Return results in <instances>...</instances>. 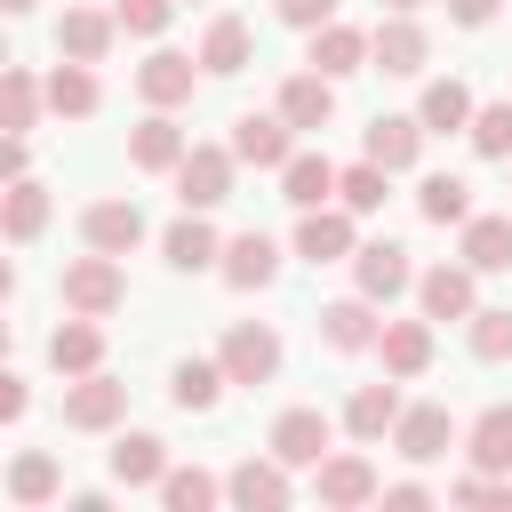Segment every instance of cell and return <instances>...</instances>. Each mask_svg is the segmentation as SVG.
Segmentation results:
<instances>
[{
	"mask_svg": "<svg viewBox=\"0 0 512 512\" xmlns=\"http://www.w3.org/2000/svg\"><path fill=\"white\" fill-rule=\"evenodd\" d=\"M320 336H328L336 352H368V344L384 336L376 296H336V304H320Z\"/></svg>",
	"mask_w": 512,
	"mask_h": 512,
	"instance_id": "cell-18",
	"label": "cell"
},
{
	"mask_svg": "<svg viewBox=\"0 0 512 512\" xmlns=\"http://www.w3.org/2000/svg\"><path fill=\"white\" fill-rule=\"evenodd\" d=\"M240 64H248V24H240V16H216V24L200 32V72L232 80Z\"/></svg>",
	"mask_w": 512,
	"mask_h": 512,
	"instance_id": "cell-33",
	"label": "cell"
},
{
	"mask_svg": "<svg viewBox=\"0 0 512 512\" xmlns=\"http://www.w3.org/2000/svg\"><path fill=\"white\" fill-rule=\"evenodd\" d=\"M32 408V392H24V376H0V424H16Z\"/></svg>",
	"mask_w": 512,
	"mask_h": 512,
	"instance_id": "cell-45",
	"label": "cell"
},
{
	"mask_svg": "<svg viewBox=\"0 0 512 512\" xmlns=\"http://www.w3.org/2000/svg\"><path fill=\"white\" fill-rule=\"evenodd\" d=\"M384 504H392V512H416V504H432V488H424V480H392Z\"/></svg>",
	"mask_w": 512,
	"mask_h": 512,
	"instance_id": "cell-46",
	"label": "cell"
},
{
	"mask_svg": "<svg viewBox=\"0 0 512 512\" xmlns=\"http://www.w3.org/2000/svg\"><path fill=\"white\" fill-rule=\"evenodd\" d=\"M216 272H224L232 288H272V280H280V248H272L264 232H240V240H224Z\"/></svg>",
	"mask_w": 512,
	"mask_h": 512,
	"instance_id": "cell-22",
	"label": "cell"
},
{
	"mask_svg": "<svg viewBox=\"0 0 512 512\" xmlns=\"http://www.w3.org/2000/svg\"><path fill=\"white\" fill-rule=\"evenodd\" d=\"M120 416H128V384H112L104 368L72 376V392H64V424L72 432H112Z\"/></svg>",
	"mask_w": 512,
	"mask_h": 512,
	"instance_id": "cell-5",
	"label": "cell"
},
{
	"mask_svg": "<svg viewBox=\"0 0 512 512\" xmlns=\"http://www.w3.org/2000/svg\"><path fill=\"white\" fill-rule=\"evenodd\" d=\"M352 280H360V296L392 304L416 272H408V248H400V240H368V248H352Z\"/></svg>",
	"mask_w": 512,
	"mask_h": 512,
	"instance_id": "cell-13",
	"label": "cell"
},
{
	"mask_svg": "<svg viewBox=\"0 0 512 512\" xmlns=\"http://www.w3.org/2000/svg\"><path fill=\"white\" fill-rule=\"evenodd\" d=\"M120 296H128V280H120V256L88 248V256H72V264H64V312H88V320H104V312H120Z\"/></svg>",
	"mask_w": 512,
	"mask_h": 512,
	"instance_id": "cell-1",
	"label": "cell"
},
{
	"mask_svg": "<svg viewBox=\"0 0 512 512\" xmlns=\"http://www.w3.org/2000/svg\"><path fill=\"white\" fill-rule=\"evenodd\" d=\"M448 440H456V416H448L440 400H416V408H400V424H392V448H400L408 464L448 456Z\"/></svg>",
	"mask_w": 512,
	"mask_h": 512,
	"instance_id": "cell-8",
	"label": "cell"
},
{
	"mask_svg": "<svg viewBox=\"0 0 512 512\" xmlns=\"http://www.w3.org/2000/svg\"><path fill=\"white\" fill-rule=\"evenodd\" d=\"M464 456L480 472H512V408H480L472 432H464Z\"/></svg>",
	"mask_w": 512,
	"mask_h": 512,
	"instance_id": "cell-31",
	"label": "cell"
},
{
	"mask_svg": "<svg viewBox=\"0 0 512 512\" xmlns=\"http://www.w3.org/2000/svg\"><path fill=\"white\" fill-rule=\"evenodd\" d=\"M336 184H344V168H328V152H296V160L280 168V200H288V208H328Z\"/></svg>",
	"mask_w": 512,
	"mask_h": 512,
	"instance_id": "cell-20",
	"label": "cell"
},
{
	"mask_svg": "<svg viewBox=\"0 0 512 512\" xmlns=\"http://www.w3.org/2000/svg\"><path fill=\"white\" fill-rule=\"evenodd\" d=\"M232 152H240V168H288L296 160V128L280 112H240L232 120Z\"/></svg>",
	"mask_w": 512,
	"mask_h": 512,
	"instance_id": "cell-7",
	"label": "cell"
},
{
	"mask_svg": "<svg viewBox=\"0 0 512 512\" xmlns=\"http://www.w3.org/2000/svg\"><path fill=\"white\" fill-rule=\"evenodd\" d=\"M464 344H472V360H512V312L480 304V312L464 320Z\"/></svg>",
	"mask_w": 512,
	"mask_h": 512,
	"instance_id": "cell-40",
	"label": "cell"
},
{
	"mask_svg": "<svg viewBox=\"0 0 512 512\" xmlns=\"http://www.w3.org/2000/svg\"><path fill=\"white\" fill-rule=\"evenodd\" d=\"M424 56H432V40H424V24H416V16H384V24L368 32V64H376V72H392V80H416V72H424Z\"/></svg>",
	"mask_w": 512,
	"mask_h": 512,
	"instance_id": "cell-6",
	"label": "cell"
},
{
	"mask_svg": "<svg viewBox=\"0 0 512 512\" xmlns=\"http://www.w3.org/2000/svg\"><path fill=\"white\" fill-rule=\"evenodd\" d=\"M424 136H432L424 120H408V112H376V120H368V160L400 176V168H416V152H424Z\"/></svg>",
	"mask_w": 512,
	"mask_h": 512,
	"instance_id": "cell-17",
	"label": "cell"
},
{
	"mask_svg": "<svg viewBox=\"0 0 512 512\" xmlns=\"http://www.w3.org/2000/svg\"><path fill=\"white\" fill-rule=\"evenodd\" d=\"M0 224H8V240H16V248H24V240H40V224H48V192H40L32 176H16V184H8Z\"/></svg>",
	"mask_w": 512,
	"mask_h": 512,
	"instance_id": "cell-37",
	"label": "cell"
},
{
	"mask_svg": "<svg viewBox=\"0 0 512 512\" xmlns=\"http://www.w3.org/2000/svg\"><path fill=\"white\" fill-rule=\"evenodd\" d=\"M192 144H184V128L168 120V112H152V120H136L128 128V160L136 168H152V176H176V160H184Z\"/></svg>",
	"mask_w": 512,
	"mask_h": 512,
	"instance_id": "cell-19",
	"label": "cell"
},
{
	"mask_svg": "<svg viewBox=\"0 0 512 512\" xmlns=\"http://www.w3.org/2000/svg\"><path fill=\"white\" fill-rule=\"evenodd\" d=\"M400 408H408L400 384H360V392L344 400V432H352V440H384V432L400 424Z\"/></svg>",
	"mask_w": 512,
	"mask_h": 512,
	"instance_id": "cell-24",
	"label": "cell"
},
{
	"mask_svg": "<svg viewBox=\"0 0 512 512\" xmlns=\"http://www.w3.org/2000/svg\"><path fill=\"white\" fill-rule=\"evenodd\" d=\"M384 176H392V168H376V160H360V168H344V184H336V200H344L352 216H376V208H384Z\"/></svg>",
	"mask_w": 512,
	"mask_h": 512,
	"instance_id": "cell-42",
	"label": "cell"
},
{
	"mask_svg": "<svg viewBox=\"0 0 512 512\" xmlns=\"http://www.w3.org/2000/svg\"><path fill=\"white\" fill-rule=\"evenodd\" d=\"M232 168H240L232 144H192V152L176 160V200H184V208H216V200H232Z\"/></svg>",
	"mask_w": 512,
	"mask_h": 512,
	"instance_id": "cell-2",
	"label": "cell"
},
{
	"mask_svg": "<svg viewBox=\"0 0 512 512\" xmlns=\"http://www.w3.org/2000/svg\"><path fill=\"white\" fill-rule=\"evenodd\" d=\"M40 104H48V88H40L24 64H8V80H0V128H8V136H32Z\"/></svg>",
	"mask_w": 512,
	"mask_h": 512,
	"instance_id": "cell-34",
	"label": "cell"
},
{
	"mask_svg": "<svg viewBox=\"0 0 512 512\" xmlns=\"http://www.w3.org/2000/svg\"><path fill=\"white\" fill-rule=\"evenodd\" d=\"M96 96H104V88H96V72H88L80 56H64V64L48 72V112H64V120H88V112H96Z\"/></svg>",
	"mask_w": 512,
	"mask_h": 512,
	"instance_id": "cell-32",
	"label": "cell"
},
{
	"mask_svg": "<svg viewBox=\"0 0 512 512\" xmlns=\"http://www.w3.org/2000/svg\"><path fill=\"white\" fill-rule=\"evenodd\" d=\"M472 112H480V104H472V88H464V80H432V88H424V104H416V120H424L432 136L472 128Z\"/></svg>",
	"mask_w": 512,
	"mask_h": 512,
	"instance_id": "cell-35",
	"label": "cell"
},
{
	"mask_svg": "<svg viewBox=\"0 0 512 512\" xmlns=\"http://www.w3.org/2000/svg\"><path fill=\"white\" fill-rule=\"evenodd\" d=\"M360 240H352V208H304L296 224V256L304 264H344Z\"/></svg>",
	"mask_w": 512,
	"mask_h": 512,
	"instance_id": "cell-12",
	"label": "cell"
},
{
	"mask_svg": "<svg viewBox=\"0 0 512 512\" xmlns=\"http://www.w3.org/2000/svg\"><path fill=\"white\" fill-rule=\"evenodd\" d=\"M216 496H224V480L200 472V464H176V472L160 480V504H168V512H208Z\"/></svg>",
	"mask_w": 512,
	"mask_h": 512,
	"instance_id": "cell-38",
	"label": "cell"
},
{
	"mask_svg": "<svg viewBox=\"0 0 512 512\" xmlns=\"http://www.w3.org/2000/svg\"><path fill=\"white\" fill-rule=\"evenodd\" d=\"M216 360H224V376H232V384H272V376H280V336H272L264 320H232Z\"/></svg>",
	"mask_w": 512,
	"mask_h": 512,
	"instance_id": "cell-4",
	"label": "cell"
},
{
	"mask_svg": "<svg viewBox=\"0 0 512 512\" xmlns=\"http://www.w3.org/2000/svg\"><path fill=\"white\" fill-rule=\"evenodd\" d=\"M384 8H392V16H416V8H424V0H384Z\"/></svg>",
	"mask_w": 512,
	"mask_h": 512,
	"instance_id": "cell-49",
	"label": "cell"
},
{
	"mask_svg": "<svg viewBox=\"0 0 512 512\" xmlns=\"http://www.w3.org/2000/svg\"><path fill=\"white\" fill-rule=\"evenodd\" d=\"M192 80H200V56H176V48H160V56H144V64H136V96H144L152 112L184 104V96H192Z\"/></svg>",
	"mask_w": 512,
	"mask_h": 512,
	"instance_id": "cell-11",
	"label": "cell"
},
{
	"mask_svg": "<svg viewBox=\"0 0 512 512\" xmlns=\"http://www.w3.org/2000/svg\"><path fill=\"white\" fill-rule=\"evenodd\" d=\"M112 32H120V16H104V8H64V24H56V48H64V56H80V64H104Z\"/></svg>",
	"mask_w": 512,
	"mask_h": 512,
	"instance_id": "cell-25",
	"label": "cell"
},
{
	"mask_svg": "<svg viewBox=\"0 0 512 512\" xmlns=\"http://www.w3.org/2000/svg\"><path fill=\"white\" fill-rule=\"evenodd\" d=\"M448 16H456V24H464V32H480V24H488V16H496V0H448Z\"/></svg>",
	"mask_w": 512,
	"mask_h": 512,
	"instance_id": "cell-47",
	"label": "cell"
},
{
	"mask_svg": "<svg viewBox=\"0 0 512 512\" xmlns=\"http://www.w3.org/2000/svg\"><path fill=\"white\" fill-rule=\"evenodd\" d=\"M80 240L104 248V256H128V248L144 240V208H136V200H88V208H80Z\"/></svg>",
	"mask_w": 512,
	"mask_h": 512,
	"instance_id": "cell-9",
	"label": "cell"
},
{
	"mask_svg": "<svg viewBox=\"0 0 512 512\" xmlns=\"http://www.w3.org/2000/svg\"><path fill=\"white\" fill-rule=\"evenodd\" d=\"M160 256H168L176 272H208V264L224 256V240H216V224H208V208H184V224H168V240H160Z\"/></svg>",
	"mask_w": 512,
	"mask_h": 512,
	"instance_id": "cell-21",
	"label": "cell"
},
{
	"mask_svg": "<svg viewBox=\"0 0 512 512\" xmlns=\"http://www.w3.org/2000/svg\"><path fill=\"white\" fill-rule=\"evenodd\" d=\"M48 360H56V376H88V368L104 360V328H96L88 312H72V320L48 336Z\"/></svg>",
	"mask_w": 512,
	"mask_h": 512,
	"instance_id": "cell-27",
	"label": "cell"
},
{
	"mask_svg": "<svg viewBox=\"0 0 512 512\" xmlns=\"http://www.w3.org/2000/svg\"><path fill=\"white\" fill-rule=\"evenodd\" d=\"M304 64H312V72H328V80H344V72H368V32H352V24H320Z\"/></svg>",
	"mask_w": 512,
	"mask_h": 512,
	"instance_id": "cell-26",
	"label": "cell"
},
{
	"mask_svg": "<svg viewBox=\"0 0 512 512\" xmlns=\"http://www.w3.org/2000/svg\"><path fill=\"white\" fill-rule=\"evenodd\" d=\"M24 160H32V152H24V136H8V144H0V168H8V184L24 176Z\"/></svg>",
	"mask_w": 512,
	"mask_h": 512,
	"instance_id": "cell-48",
	"label": "cell"
},
{
	"mask_svg": "<svg viewBox=\"0 0 512 512\" xmlns=\"http://www.w3.org/2000/svg\"><path fill=\"white\" fill-rule=\"evenodd\" d=\"M464 136H472V152H480V160H512V104H480Z\"/></svg>",
	"mask_w": 512,
	"mask_h": 512,
	"instance_id": "cell-41",
	"label": "cell"
},
{
	"mask_svg": "<svg viewBox=\"0 0 512 512\" xmlns=\"http://www.w3.org/2000/svg\"><path fill=\"white\" fill-rule=\"evenodd\" d=\"M224 360H176V376H168V400L184 408V416H208L216 400H224Z\"/></svg>",
	"mask_w": 512,
	"mask_h": 512,
	"instance_id": "cell-28",
	"label": "cell"
},
{
	"mask_svg": "<svg viewBox=\"0 0 512 512\" xmlns=\"http://www.w3.org/2000/svg\"><path fill=\"white\" fill-rule=\"evenodd\" d=\"M8 496H16L24 512H32V504H48V496H56V456H40V448H32V456H16V464H8Z\"/></svg>",
	"mask_w": 512,
	"mask_h": 512,
	"instance_id": "cell-39",
	"label": "cell"
},
{
	"mask_svg": "<svg viewBox=\"0 0 512 512\" xmlns=\"http://www.w3.org/2000/svg\"><path fill=\"white\" fill-rule=\"evenodd\" d=\"M416 304H424V320H472V312H480L472 264H432V272L416 280Z\"/></svg>",
	"mask_w": 512,
	"mask_h": 512,
	"instance_id": "cell-14",
	"label": "cell"
},
{
	"mask_svg": "<svg viewBox=\"0 0 512 512\" xmlns=\"http://www.w3.org/2000/svg\"><path fill=\"white\" fill-rule=\"evenodd\" d=\"M280 24H296V32H320V24H336V0H280Z\"/></svg>",
	"mask_w": 512,
	"mask_h": 512,
	"instance_id": "cell-44",
	"label": "cell"
},
{
	"mask_svg": "<svg viewBox=\"0 0 512 512\" xmlns=\"http://www.w3.org/2000/svg\"><path fill=\"white\" fill-rule=\"evenodd\" d=\"M0 8H8V16H24V8H32V0H0Z\"/></svg>",
	"mask_w": 512,
	"mask_h": 512,
	"instance_id": "cell-50",
	"label": "cell"
},
{
	"mask_svg": "<svg viewBox=\"0 0 512 512\" xmlns=\"http://www.w3.org/2000/svg\"><path fill=\"white\" fill-rule=\"evenodd\" d=\"M464 264L472 272H512V216H464Z\"/></svg>",
	"mask_w": 512,
	"mask_h": 512,
	"instance_id": "cell-30",
	"label": "cell"
},
{
	"mask_svg": "<svg viewBox=\"0 0 512 512\" xmlns=\"http://www.w3.org/2000/svg\"><path fill=\"white\" fill-rule=\"evenodd\" d=\"M224 496H232L240 512H280V504H288V464H280V456H240L232 480H224Z\"/></svg>",
	"mask_w": 512,
	"mask_h": 512,
	"instance_id": "cell-10",
	"label": "cell"
},
{
	"mask_svg": "<svg viewBox=\"0 0 512 512\" xmlns=\"http://www.w3.org/2000/svg\"><path fill=\"white\" fill-rule=\"evenodd\" d=\"M328 440H336V424H328L320 408H280V416H272V432H264V448H272V456H280L288 472H304V464L320 472Z\"/></svg>",
	"mask_w": 512,
	"mask_h": 512,
	"instance_id": "cell-3",
	"label": "cell"
},
{
	"mask_svg": "<svg viewBox=\"0 0 512 512\" xmlns=\"http://www.w3.org/2000/svg\"><path fill=\"white\" fill-rule=\"evenodd\" d=\"M416 216L424 224H464L472 216V184L464 176H424L416 184Z\"/></svg>",
	"mask_w": 512,
	"mask_h": 512,
	"instance_id": "cell-36",
	"label": "cell"
},
{
	"mask_svg": "<svg viewBox=\"0 0 512 512\" xmlns=\"http://www.w3.org/2000/svg\"><path fill=\"white\" fill-rule=\"evenodd\" d=\"M112 16H120V32H136V40H160L168 16H176V0H112Z\"/></svg>",
	"mask_w": 512,
	"mask_h": 512,
	"instance_id": "cell-43",
	"label": "cell"
},
{
	"mask_svg": "<svg viewBox=\"0 0 512 512\" xmlns=\"http://www.w3.org/2000/svg\"><path fill=\"white\" fill-rule=\"evenodd\" d=\"M376 352H384V376H424L432 368V320H384Z\"/></svg>",
	"mask_w": 512,
	"mask_h": 512,
	"instance_id": "cell-23",
	"label": "cell"
},
{
	"mask_svg": "<svg viewBox=\"0 0 512 512\" xmlns=\"http://www.w3.org/2000/svg\"><path fill=\"white\" fill-rule=\"evenodd\" d=\"M280 120L288 128H328L336 120V80L328 72H288L280 80Z\"/></svg>",
	"mask_w": 512,
	"mask_h": 512,
	"instance_id": "cell-16",
	"label": "cell"
},
{
	"mask_svg": "<svg viewBox=\"0 0 512 512\" xmlns=\"http://www.w3.org/2000/svg\"><path fill=\"white\" fill-rule=\"evenodd\" d=\"M112 480H120V488H160V480H168V440L128 432V440L112 448Z\"/></svg>",
	"mask_w": 512,
	"mask_h": 512,
	"instance_id": "cell-29",
	"label": "cell"
},
{
	"mask_svg": "<svg viewBox=\"0 0 512 512\" xmlns=\"http://www.w3.org/2000/svg\"><path fill=\"white\" fill-rule=\"evenodd\" d=\"M320 504H336V512H352V504H376L384 496V480H376V464L368 456H320Z\"/></svg>",
	"mask_w": 512,
	"mask_h": 512,
	"instance_id": "cell-15",
	"label": "cell"
}]
</instances>
